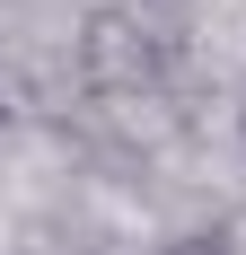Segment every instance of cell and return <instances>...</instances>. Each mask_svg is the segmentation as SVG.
I'll return each instance as SVG.
<instances>
[{"instance_id":"4","label":"cell","mask_w":246,"mask_h":255,"mask_svg":"<svg viewBox=\"0 0 246 255\" xmlns=\"http://www.w3.org/2000/svg\"><path fill=\"white\" fill-rule=\"evenodd\" d=\"M238 132H246V97H238Z\"/></svg>"},{"instance_id":"3","label":"cell","mask_w":246,"mask_h":255,"mask_svg":"<svg viewBox=\"0 0 246 255\" xmlns=\"http://www.w3.org/2000/svg\"><path fill=\"white\" fill-rule=\"evenodd\" d=\"M132 9H141V18H158V26H176V35H185V26H194V9H202V0H132Z\"/></svg>"},{"instance_id":"1","label":"cell","mask_w":246,"mask_h":255,"mask_svg":"<svg viewBox=\"0 0 246 255\" xmlns=\"http://www.w3.org/2000/svg\"><path fill=\"white\" fill-rule=\"evenodd\" d=\"M71 71H79V97L106 106V115H149V106L176 97L185 79V35L158 18H141L132 0H97L71 35Z\"/></svg>"},{"instance_id":"2","label":"cell","mask_w":246,"mask_h":255,"mask_svg":"<svg viewBox=\"0 0 246 255\" xmlns=\"http://www.w3.org/2000/svg\"><path fill=\"white\" fill-rule=\"evenodd\" d=\"M158 255H238V238L229 229H185V238H167Z\"/></svg>"}]
</instances>
